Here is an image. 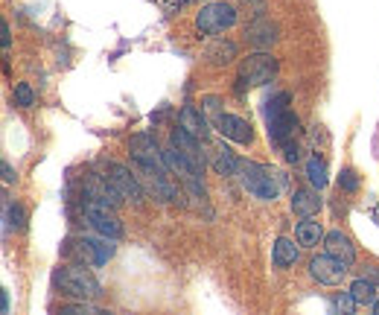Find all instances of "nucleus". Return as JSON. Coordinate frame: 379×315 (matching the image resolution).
I'll use <instances>...</instances> for the list:
<instances>
[{"label":"nucleus","mask_w":379,"mask_h":315,"mask_svg":"<svg viewBox=\"0 0 379 315\" xmlns=\"http://www.w3.org/2000/svg\"><path fill=\"white\" fill-rule=\"evenodd\" d=\"M289 102H292V94H289V91H280V94H274L272 100L266 102V108H263L266 123H268V120H274V117H280L283 111H289Z\"/></svg>","instance_id":"nucleus-20"},{"label":"nucleus","mask_w":379,"mask_h":315,"mask_svg":"<svg viewBox=\"0 0 379 315\" xmlns=\"http://www.w3.org/2000/svg\"><path fill=\"white\" fill-rule=\"evenodd\" d=\"M108 178L117 184V190L123 193V199L131 204H140L143 202V181L134 178L123 164H108Z\"/></svg>","instance_id":"nucleus-9"},{"label":"nucleus","mask_w":379,"mask_h":315,"mask_svg":"<svg viewBox=\"0 0 379 315\" xmlns=\"http://www.w3.org/2000/svg\"><path fill=\"white\" fill-rule=\"evenodd\" d=\"M9 225H15V228L27 225V213H23V208H18V204H9Z\"/></svg>","instance_id":"nucleus-25"},{"label":"nucleus","mask_w":379,"mask_h":315,"mask_svg":"<svg viewBox=\"0 0 379 315\" xmlns=\"http://www.w3.org/2000/svg\"><path fill=\"white\" fill-rule=\"evenodd\" d=\"M350 292L353 298H356V304H371L373 307V301H376V283L368 281V277H356V281L350 283Z\"/></svg>","instance_id":"nucleus-19"},{"label":"nucleus","mask_w":379,"mask_h":315,"mask_svg":"<svg viewBox=\"0 0 379 315\" xmlns=\"http://www.w3.org/2000/svg\"><path fill=\"white\" fill-rule=\"evenodd\" d=\"M373 315H379V298L373 301Z\"/></svg>","instance_id":"nucleus-34"},{"label":"nucleus","mask_w":379,"mask_h":315,"mask_svg":"<svg viewBox=\"0 0 379 315\" xmlns=\"http://www.w3.org/2000/svg\"><path fill=\"white\" fill-rule=\"evenodd\" d=\"M53 283L62 289V295L70 298H79V301H96L102 295V286L100 281L88 272V265H62L56 274H53Z\"/></svg>","instance_id":"nucleus-2"},{"label":"nucleus","mask_w":379,"mask_h":315,"mask_svg":"<svg viewBox=\"0 0 379 315\" xmlns=\"http://www.w3.org/2000/svg\"><path fill=\"white\" fill-rule=\"evenodd\" d=\"M365 277L373 281V283H379V265H368V269H365Z\"/></svg>","instance_id":"nucleus-31"},{"label":"nucleus","mask_w":379,"mask_h":315,"mask_svg":"<svg viewBox=\"0 0 379 315\" xmlns=\"http://www.w3.org/2000/svg\"><path fill=\"white\" fill-rule=\"evenodd\" d=\"M62 312H100L94 304H88V301H79V304H70V307H62Z\"/></svg>","instance_id":"nucleus-27"},{"label":"nucleus","mask_w":379,"mask_h":315,"mask_svg":"<svg viewBox=\"0 0 379 315\" xmlns=\"http://www.w3.org/2000/svg\"><path fill=\"white\" fill-rule=\"evenodd\" d=\"M324 246H327V251L333 254V257H338V260H345L347 265L356 260V246H353V239L347 237V234H341V231H329L327 237H324Z\"/></svg>","instance_id":"nucleus-13"},{"label":"nucleus","mask_w":379,"mask_h":315,"mask_svg":"<svg viewBox=\"0 0 379 315\" xmlns=\"http://www.w3.org/2000/svg\"><path fill=\"white\" fill-rule=\"evenodd\" d=\"M234 23H237V6L225 3V0H210V3H204L195 12V30H199L202 39L225 32Z\"/></svg>","instance_id":"nucleus-3"},{"label":"nucleus","mask_w":379,"mask_h":315,"mask_svg":"<svg viewBox=\"0 0 379 315\" xmlns=\"http://www.w3.org/2000/svg\"><path fill=\"white\" fill-rule=\"evenodd\" d=\"M268 138H272L277 146H283V143H289V140H295V135H298V129H301V120H298V114L292 111H283L280 117H274V120H268Z\"/></svg>","instance_id":"nucleus-10"},{"label":"nucleus","mask_w":379,"mask_h":315,"mask_svg":"<svg viewBox=\"0 0 379 315\" xmlns=\"http://www.w3.org/2000/svg\"><path fill=\"white\" fill-rule=\"evenodd\" d=\"M82 196L88 204H102V208H120L126 199H123V193L117 190V184L108 175H96L91 173L88 178H85V187H82Z\"/></svg>","instance_id":"nucleus-4"},{"label":"nucleus","mask_w":379,"mask_h":315,"mask_svg":"<svg viewBox=\"0 0 379 315\" xmlns=\"http://www.w3.org/2000/svg\"><path fill=\"white\" fill-rule=\"evenodd\" d=\"M237 178H239L242 190H246L248 196L260 199V202H274L280 196V190H283V184H286V178L280 173H274L272 166L257 164V161H239Z\"/></svg>","instance_id":"nucleus-1"},{"label":"nucleus","mask_w":379,"mask_h":315,"mask_svg":"<svg viewBox=\"0 0 379 315\" xmlns=\"http://www.w3.org/2000/svg\"><path fill=\"white\" fill-rule=\"evenodd\" d=\"M283 158H286V164H298V161H301V149H298L295 140L283 143Z\"/></svg>","instance_id":"nucleus-26"},{"label":"nucleus","mask_w":379,"mask_h":315,"mask_svg":"<svg viewBox=\"0 0 379 315\" xmlns=\"http://www.w3.org/2000/svg\"><path fill=\"white\" fill-rule=\"evenodd\" d=\"M274 32H277V30H274L268 21H257V23H251V27L246 30L248 41H251L254 47H260V50H263V47H272V44H274V39H277Z\"/></svg>","instance_id":"nucleus-17"},{"label":"nucleus","mask_w":379,"mask_h":315,"mask_svg":"<svg viewBox=\"0 0 379 315\" xmlns=\"http://www.w3.org/2000/svg\"><path fill=\"white\" fill-rule=\"evenodd\" d=\"M184 3H190V0H164V6H166V9H181Z\"/></svg>","instance_id":"nucleus-32"},{"label":"nucleus","mask_w":379,"mask_h":315,"mask_svg":"<svg viewBox=\"0 0 379 315\" xmlns=\"http://www.w3.org/2000/svg\"><path fill=\"white\" fill-rule=\"evenodd\" d=\"M207 164L213 166L216 175H237L239 169V158L230 152V146H225V143H210V149H207Z\"/></svg>","instance_id":"nucleus-11"},{"label":"nucleus","mask_w":379,"mask_h":315,"mask_svg":"<svg viewBox=\"0 0 379 315\" xmlns=\"http://www.w3.org/2000/svg\"><path fill=\"white\" fill-rule=\"evenodd\" d=\"M0 35H3V50H9V47H12V32H9V23L6 21L0 23Z\"/></svg>","instance_id":"nucleus-29"},{"label":"nucleus","mask_w":379,"mask_h":315,"mask_svg":"<svg viewBox=\"0 0 379 315\" xmlns=\"http://www.w3.org/2000/svg\"><path fill=\"white\" fill-rule=\"evenodd\" d=\"M178 126H184L187 131H193V135L202 138V140L210 138V123H207V117H204L202 108H195V105H184V108H181V111H178Z\"/></svg>","instance_id":"nucleus-12"},{"label":"nucleus","mask_w":379,"mask_h":315,"mask_svg":"<svg viewBox=\"0 0 379 315\" xmlns=\"http://www.w3.org/2000/svg\"><path fill=\"white\" fill-rule=\"evenodd\" d=\"M298 257H301V251H298V246L292 239H277L274 242V251H272V263L277 265V269H289V265H295L298 263Z\"/></svg>","instance_id":"nucleus-16"},{"label":"nucleus","mask_w":379,"mask_h":315,"mask_svg":"<svg viewBox=\"0 0 379 315\" xmlns=\"http://www.w3.org/2000/svg\"><path fill=\"white\" fill-rule=\"evenodd\" d=\"M336 307H338V312H345V315H350L353 309H356L359 304H356V298H353V292L347 289V292H341L338 298H336Z\"/></svg>","instance_id":"nucleus-23"},{"label":"nucleus","mask_w":379,"mask_h":315,"mask_svg":"<svg viewBox=\"0 0 379 315\" xmlns=\"http://www.w3.org/2000/svg\"><path fill=\"white\" fill-rule=\"evenodd\" d=\"M307 178H310V184H312L315 190L327 187V164H324L318 155H312L310 161H307Z\"/></svg>","instance_id":"nucleus-21"},{"label":"nucleus","mask_w":379,"mask_h":315,"mask_svg":"<svg viewBox=\"0 0 379 315\" xmlns=\"http://www.w3.org/2000/svg\"><path fill=\"white\" fill-rule=\"evenodd\" d=\"M15 178H18V175H15V169H12V164L3 161V181H6V184H12Z\"/></svg>","instance_id":"nucleus-30"},{"label":"nucleus","mask_w":379,"mask_h":315,"mask_svg":"<svg viewBox=\"0 0 379 315\" xmlns=\"http://www.w3.org/2000/svg\"><path fill=\"white\" fill-rule=\"evenodd\" d=\"M277 58L272 53H251L248 58H242L239 65V79L246 85H268L277 76Z\"/></svg>","instance_id":"nucleus-5"},{"label":"nucleus","mask_w":379,"mask_h":315,"mask_svg":"<svg viewBox=\"0 0 379 315\" xmlns=\"http://www.w3.org/2000/svg\"><path fill=\"white\" fill-rule=\"evenodd\" d=\"M15 102L21 108H32L35 105V94H32V88H30L27 82H18L15 85Z\"/></svg>","instance_id":"nucleus-22"},{"label":"nucleus","mask_w":379,"mask_h":315,"mask_svg":"<svg viewBox=\"0 0 379 315\" xmlns=\"http://www.w3.org/2000/svg\"><path fill=\"white\" fill-rule=\"evenodd\" d=\"M85 219H88L94 231H100L102 237H111V239L123 237V222L117 219L111 208H102V204H88V202H85Z\"/></svg>","instance_id":"nucleus-7"},{"label":"nucleus","mask_w":379,"mask_h":315,"mask_svg":"<svg viewBox=\"0 0 379 315\" xmlns=\"http://www.w3.org/2000/svg\"><path fill=\"white\" fill-rule=\"evenodd\" d=\"M338 181H341V187H345L347 193H356V190H359V178H356V173H353V169H345Z\"/></svg>","instance_id":"nucleus-24"},{"label":"nucleus","mask_w":379,"mask_h":315,"mask_svg":"<svg viewBox=\"0 0 379 315\" xmlns=\"http://www.w3.org/2000/svg\"><path fill=\"white\" fill-rule=\"evenodd\" d=\"M310 274H312V281L324 283V286H338L347 277V263L333 257L329 251L315 254V257L310 260Z\"/></svg>","instance_id":"nucleus-6"},{"label":"nucleus","mask_w":379,"mask_h":315,"mask_svg":"<svg viewBox=\"0 0 379 315\" xmlns=\"http://www.w3.org/2000/svg\"><path fill=\"white\" fill-rule=\"evenodd\" d=\"M321 210V199L312 190H295L292 193V213L298 216H315Z\"/></svg>","instance_id":"nucleus-15"},{"label":"nucleus","mask_w":379,"mask_h":315,"mask_svg":"<svg viewBox=\"0 0 379 315\" xmlns=\"http://www.w3.org/2000/svg\"><path fill=\"white\" fill-rule=\"evenodd\" d=\"M0 309L9 312V295H6V292H0Z\"/></svg>","instance_id":"nucleus-33"},{"label":"nucleus","mask_w":379,"mask_h":315,"mask_svg":"<svg viewBox=\"0 0 379 315\" xmlns=\"http://www.w3.org/2000/svg\"><path fill=\"white\" fill-rule=\"evenodd\" d=\"M219 105H222V102H219V96H204V111L213 114V120L222 114V111H219Z\"/></svg>","instance_id":"nucleus-28"},{"label":"nucleus","mask_w":379,"mask_h":315,"mask_svg":"<svg viewBox=\"0 0 379 315\" xmlns=\"http://www.w3.org/2000/svg\"><path fill=\"white\" fill-rule=\"evenodd\" d=\"M216 131L222 138H228V140H234V143H239V146H248V143L254 140V129H251V123L248 120H242V117H237V114H219L216 120Z\"/></svg>","instance_id":"nucleus-8"},{"label":"nucleus","mask_w":379,"mask_h":315,"mask_svg":"<svg viewBox=\"0 0 379 315\" xmlns=\"http://www.w3.org/2000/svg\"><path fill=\"white\" fill-rule=\"evenodd\" d=\"M234 58H237V44H234V41L219 39V41L210 47V50H207V62H210V65H219V67H222V65H230Z\"/></svg>","instance_id":"nucleus-18"},{"label":"nucleus","mask_w":379,"mask_h":315,"mask_svg":"<svg viewBox=\"0 0 379 315\" xmlns=\"http://www.w3.org/2000/svg\"><path fill=\"white\" fill-rule=\"evenodd\" d=\"M324 228H321V222H315L312 216H303V222H298V228H295V239H298V246H303V248H315L318 242H324Z\"/></svg>","instance_id":"nucleus-14"}]
</instances>
